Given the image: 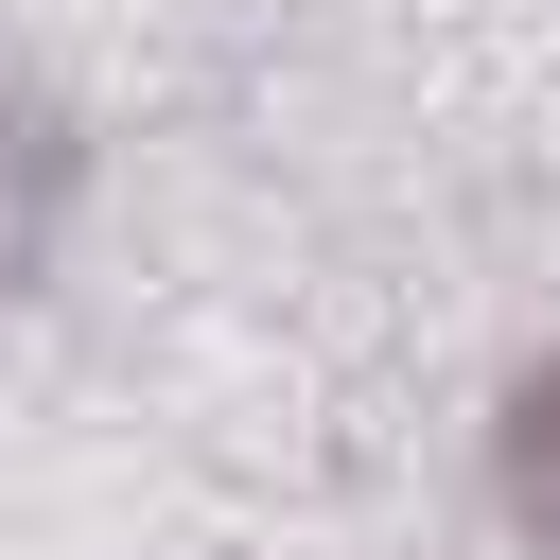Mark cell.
<instances>
[{"mask_svg":"<svg viewBox=\"0 0 560 560\" xmlns=\"http://www.w3.org/2000/svg\"><path fill=\"white\" fill-rule=\"evenodd\" d=\"M0 262H18V122H0Z\"/></svg>","mask_w":560,"mask_h":560,"instance_id":"cell-1","label":"cell"}]
</instances>
